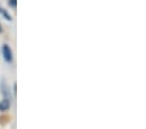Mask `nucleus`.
<instances>
[{"label":"nucleus","instance_id":"nucleus-1","mask_svg":"<svg viewBox=\"0 0 146 129\" xmlns=\"http://www.w3.org/2000/svg\"><path fill=\"white\" fill-rule=\"evenodd\" d=\"M1 51H3L4 60H5L7 63H12L13 55H12V50H11V47H9L8 44H3V48H1Z\"/></svg>","mask_w":146,"mask_h":129},{"label":"nucleus","instance_id":"nucleus-2","mask_svg":"<svg viewBox=\"0 0 146 129\" xmlns=\"http://www.w3.org/2000/svg\"><path fill=\"white\" fill-rule=\"evenodd\" d=\"M9 106H11L9 98H4L3 101L0 102V111H7V110H9Z\"/></svg>","mask_w":146,"mask_h":129},{"label":"nucleus","instance_id":"nucleus-3","mask_svg":"<svg viewBox=\"0 0 146 129\" xmlns=\"http://www.w3.org/2000/svg\"><path fill=\"white\" fill-rule=\"evenodd\" d=\"M0 15L3 16V17L7 20V21H11V20H12V19H11V15H9V13L7 12L4 8H1V5H0Z\"/></svg>","mask_w":146,"mask_h":129},{"label":"nucleus","instance_id":"nucleus-4","mask_svg":"<svg viewBox=\"0 0 146 129\" xmlns=\"http://www.w3.org/2000/svg\"><path fill=\"white\" fill-rule=\"evenodd\" d=\"M8 3H9V5L12 7V8H15L16 7V0H8Z\"/></svg>","mask_w":146,"mask_h":129},{"label":"nucleus","instance_id":"nucleus-5","mask_svg":"<svg viewBox=\"0 0 146 129\" xmlns=\"http://www.w3.org/2000/svg\"><path fill=\"white\" fill-rule=\"evenodd\" d=\"M0 33H1V26H0Z\"/></svg>","mask_w":146,"mask_h":129}]
</instances>
